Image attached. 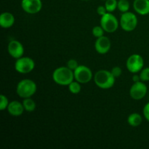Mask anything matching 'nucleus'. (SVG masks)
Instances as JSON below:
<instances>
[{"instance_id": "obj_14", "label": "nucleus", "mask_w": 149, "mask_h": 149, "mask_svg": "<svg viewBox=\"0 0 149 149\" xmlns=\"http://www.w3.org/2000/svg\"><path fill=\"white\" fill-rule=\"evenodd\" d=\"M133 8L138 14L146 15L149 14V0H135Z\"/></svg>"}, {"instance_id": "obj_1", "label": "nucleus", "mask_w": 149, "mask_h": 149, "mask_svg": "<svg viewBox=\"0 0 149 149\" xmlns=\"http://www.w3.org/2000/svg\"><path fill=\"white\" fill-rule=\"evenodd\" d=\"M52 79L61 86H68L74 80V71L67 66L57 68L52 73Z\"/></svg>"}, {"instance_id": "obj_15", "label": "nucleus", "mask_w": 149, "mask_h": 149, "mask_svg": "<svg viewBox=\"0 0 149 149\" xmlns=\"http://www.w3.org/2000/svg\"><path fill=\"white\" fill-rule=\"evenodd\" d=\"M15 19L12 13L8 12L2 13L0 15V26L3 29H10L14 25Z\"/></svg>"}, {"instance_id": "obj_17", "label": "nucleus", "mask_w": 149, "mask_h": 149, "mask_svg": "<svg viewBox=\"0 0 149 149\" xmlns=\"http://www.w3.org/2000/svg\"><path fill=\"white\" fill-rule=\"evenodd\" d=\"M23 104L24 106L25 111L28 112H33L36 109V104L35 103L34 100L31 97H26V98H23Z\"/></svg>"}, {"instance_id": "obj_25", "label": "nucleus", "mask_w": 149, "mask_h": 149, "mask_svg": "<svg viewBox=\"0 0 149 149\" xmlns=\"http://www.w3.org/2000/svg\"><path fill=\"white\" fill-rule=\"evenodd\" d=\"M111 71L112 74H113V77H114L115 78H118V77H120L122 74V70L119 66L113 67Z\"/></svg>"}, {"instance_id": "obj_10", "label": "nucleus", "mask_w": 149, "mask_h": 149, "mask_svg": "<svg viewBox=\"0 0 149 149\" xmlns=\"http://www.w3.org/2000/svg\"><path fill=\"white\" fill-rule=\"evenodd\" d=\"M21 7L28 14H36L42 9V0H22Z\"/></svg>"}, {"instance_id": "obj_27", "label": "nucleus", "mask_w": 149, "mask_h": 149, "mask_svg": "<svg viewBox=\"0 0 149 149\" xmlns=\"http://www.w3.org/2000/svg\"><path fill=\"white\" fill-rule=\"evenodd\" d=\"M108 12H107V10H106V7L105 6H98L97 8V13L100 16H103L105 14H106Z\"/></svg>"}, {"instance_id": "obj_13", "label": "nucleus", "mask_w": 149, "mask_h": 149, "mask_svg": "<svg viewBox=\"0 0 149 149\" xmlns=\"http://www.w3.org/2000/svg\"><path fill=\"white\" fill-rule=\"evenodd\" d=\"M7 110L11 116H20L23 113L25 109L23 103H20L17 100H13L10 102Z\"/></svg>"}, {"instance_id": "obj_21", "label": "nucleus", "mask_w": 149, "mask_h": 149, "mask_svg": "<svg viewBox=\"0 0 149 149\" xmlns=\"http://www.w3.org/2000/svg\"><path fill=\"white\" fill-rule=\"evenodd\" d=\"M104 32L106 31H105L104 29H103V27H102L101 26H95V27L93 29V31H92L93 35L95 38H99L104 36Z\"/></svg>"}, {"instance_id": "obj_19", "label": "nucleus", "mask_w": 149, "mask_h": 149, "mask_svg": "<svg viewBox=\"0 0 149 149\" xmlns=\"http://www.w3.org/2000/svg\"><path fill=\"white\" fill-rule=\"evenodd\" d=\"M105 7L107 10L108 13H113L115 11L118 6L117 0H106L105 1Z\"/></svg>"}, {"instance_id": "obj_7", "label": "nucleus", "mask_w": 149, "mask_h": 149, "mask_svg": "<svg viewBox=\"0 0 149 149\" xmlns=\"http://www.w3.org/2000/svg\"><path fill=\"white\" fill-rule=\"evenodd\" d=\"M126 67L132 74H138L144 67L143 58L139 54H132L127 60Z\"/></svg>"}, {"instance_id": "obj_12", "label": "nucleus", "mask_w": 149, "mask_h": 149, "mask_svg": "<svg viewBox=\"0 0 149 149\" xmlns=\"http://www.w3.org/2000/svg\"><path fill=\"white\" fill-rule=\"evenodd\" d=\"M111 47V42L109 37L103 36L101 37L97 38L95 42V49L96 52L101 55L108 53Z\"/></svg>"}, {"instance_id": "obj_23", "label": "nucleus", "mask_w": 149, "mask_h": 149, "mask_svg": "<svg viewBox=\"0 0 149 149\" xmlns=\"http://www.w3.org/2000/svg\"><path fill=\"white\" fill-rule=\"evenodd\" d=\"M141 80L143 82L149 81V67L143 68L140 73Z\"/></svg>"}, {"instance_id": "obj_6", "label": "nucleus", "mask_w": 149, "mask_h": 149, "mask_svg": "<svg viewBox=\"0 0 149 149\" xmlns=\"http://www.w3.org/2000/svg\"><path fill=\"white\" fill-rule=\"evenodd\" d=\"M35 68V62L29 57H21L16 59L15 63V69L20 74H29Z\"/></svg>"}, {"instance_id": "obj_26", "label": "nucleus", "mask_w": 149, "mask_h": 149, "mask_svg": "<svg viewBox=\"0 0 149 149\" xmlns=\"http://www.w3.org/2000/svg\"><path fill=\"white\" fill-rule=\"evenodd\" d=\"M143 112V116L145 119L149 122V102L145 105Z\"/></svg>"}, {"instance_id": "obj_28", "label": "nucleus", "mask_w": 149, "mask_h": 149, "mask_svg": "<svg viewBox=\"0 0 149 149\" xmlns=\"http://www.w3.org/2000/svg\"><path fill=\"white\" fill-rule=\"evenodd\" d=\"M132 81H133L134 82H138V81H141V77H140V74H139V75H138V74H134L133 77H132Z\"/></svg>"}, {"instance_id": "obj_16", "label": "nucleus", "mask_w": 149, "mask_h": 149, "mask_svg": "<svg viewBox=\"0 0 149 149\" xmlns=\"http://www.w3.org/2000/svg\"><path fill=\"white\" fill-rule=\"evenodd\" d=\"M143 122V118L141 115L138 113H132L128 116L127 122L131 127H137L140 126Z\"/></svg>"}, {"instance_id": "obj_30", "label": "nucleus", "mask_w": 149, "mask_h": 149, "mask_svg": "<svg viewBox=\"0 0 149 149\" xmlns=\"http://www.w3.org/2000/svg\"><path fill=\"white\" fill-rule=\"evenodd\" d=\"M102 1H106V0H102Z\"/></svg>"}, {"instance_id": "obj_5", "label": "nucleus", "mask_w": 149, "mask_h": 149, "mask_svg": "<svg viewBox=\"0 0 149 149\" xmlns=\"http://www.w3.org/2000/svg\"><path fill=\"white\" fill-rule=\"evenodd\" d=\"M100 26L107 33H113L119 28V21L112 13H107L101 16Z\"/></svg>"}, {"instance_id": "obj_2", "label": "nucleus", "mask_w": 149, "mask_h": 149, "mask_svg": "<svg viewBox=\"0 0 149 149\" xmlns=\"http://www.w3.org/2000/svg\"><path fill=\"white\" fill-rule=\"evenodd\" d=\"M115 79L111 71L108 70H99L94 75L95 84L99 88L103 90L111 88L115 84Z\"/></svg>"}, {"instance_id": "obj_8", "label": "nucleus", "mask_w": 149, "mask_h": 149, "mask_svg": "<svg viewBox=\"0 0 149 149\" xmlns=\"http://www.w3.org/2000/svg\"><path fill=\"white\" fill-rule=\"evenodd\" d=\"M74 79L81 84H87L93 79V72L89 67L79 65L74 71Z\"/></svg>"}, {"instance_id": "obj_20", "label": "nucleus", "mask_w": 149, "mask_h": 149, "mask_svg": "<svg viewBox=\"0 0 149 149\" xmlns=\"http://www.w3.org/2000/svg\"><path fill=\"white\" fill-rule=\"evenodd\" d=\"M130 2L128 0H119L118 1V10L122 13L128 12L130 10Z\"/></svg>"}, {"instance_id": "obj_4", "label": "nucleus", "mask_w": 149, "mask_h": 149, "mask_svg": "<svg viewBox=\"0 0 149 149\" xmlns=\"http://www.w3.org/2000/svg\"><path fill=\"white\" fill-rule=\"evenodd\" d=\"M119 25L125 31H132L138 26V17L132 12L124 13L120 17Z\"/></svg>"}, {"instance_id": "obj_29", "label": "nucleus", "mask_w": 149, "mask_h": 149, "mask_svg": "<svg viewBox=\"0 0 149 149\" xmlns=\"http://www.w3.org/2000/svg\"><path fill=\"white\" fill-rule=\"evenodd\" d=\"M81 1H90V0H81Z\"/></svg>"}, {"instance_id": "obj_11", "label": "nucleus", "mask_w": 149, "mask_h": 149, "mask_svg": "<svg viewBox=\"0 0 149 149\" xmlns=\"http://www.w3.org/2000/svg\"><path fill=\"white\" fill-rule=\"evenodd\" d=\"M7 50L10 56L15 59L21 58L24 54V47L23 45L17 40L10 41L8 44Z\"/></svg>"}, {"instance_id": "obj_24", "label": "nucleus", "mask_w": 149, "mask_h": 149, "mask_svg": "<svg viewBox=\"0 0 149 149\" xmlns=\"http://www.w3.org/2000/svg\"><path fill=\"white\" fill-rule=\"evenodd\" d=\"M79 64H78V62H77V60L75 59H70L69 61L67 62V65L66 66L68 67V68H69L70 69H71L72 71H74V70L76 69V68H77V67L79 66Z\"/></svg>"}, {"instance_id": "obj_3", "label": "nucleus", "mask_w": 149, "mask_h": 149, "mask_svg": "<svg viewBox=\"0 0 149 149\" xmlns=\"http://www.w3.org/2000/svg\"><path fill=\"white\" fill-rule=\"evenodd\" d=\"M36 90L37 86L36 82L29 79H25L20 81L16 87V93L22 98L32 97L36 93Z\"/></svg>"}, {"instance_id": "obj_9", "label": "nucleus", "mask_w": 149, "mask_h": 149, "mask_svg": "<svg viewBox=\"0 0 149 149\" xmlns=\"http://www.w3.org/2000/svg\"><path fill=\"white\" fill-rule=\"evenodd\" d=\"M148 92V87L142 81L134 82L130 90V95L135 100H140L146 97Z\"/></svg>"}, {"instance_id": "obj_22", "label": "nucleus", "mask_w": 149, "mask_h": 149, "mask_svg": "<svg viewBox=\"0 0 149 149\" xmlns=\"http://www.w3.org/2000/svg\"><path fill=\"white\" fill-rule=\"evenodd\" d=\"M10 103L8 98L4 95H0V111H4L7 109Z\"/></svg>"}, {"instance_id": "obj_18", "label": "nucleus", "mask_w": 149, "mask_h": 149, "mask_svg": "<svg viewBox=\"0 0 149 149\" xmlns=\"http://www.w3.org/2000/svg\"><path fill=\"white\" fill-rule=\"evenodd\" d=\"M68 90H69L70 93H71L72 94H79L81 90V83H79L77 81H73L72 82L68 85Z\"/></svg>"}]
</instances>
